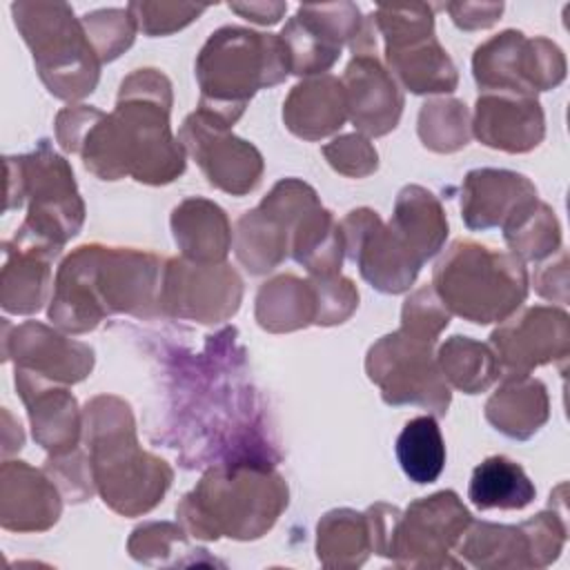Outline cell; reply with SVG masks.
<instances>
[{
	"label": "cell",
	"instance_id": "obj_13",
	"mask_svg": "<svg viewBox=\"0 0 570 570\" xmlns=\"http://www.w3.org/2000/svg\"><path fill=\"white\" fill-rule=\"evenodd\" d=\"M240 285L238 274L225 263L205 265L174 258L163 272L158 307L169 316L218 323L238 309Z\"/></svg>",
	"mask_w": 570,
	"mask_h": 570
},
{
	"label": "cell",
	"instance_id": "obj_22",
	"mask_svg": "<svg viewBox=\"0 0 570 570\" xmlns=\"http://www.w3.org/2000/svg\"><path fill=\"white\" fill-rule=\"evenodd\" d=\"M2 528L7 530H47L60 517V497L53 479L24 461L2 463Z\"/></svg>",
	"mask_w": 570,
	"mask_h": 570
},
{
	"label": "cell",
	"instance_id": "obj_14",
	"mask_svg": "<svg viewBox=\"0 0 570 570\" xmlns=\"http://www.w3.org/2000/svg\"><path fill=\"white\" fill-rule=\"evenodd\" d=\"M178 138L214 187L243 196L261 183L263 158L258 149L236 138L229 127L216 118L194 111L185 118Z\"/></svg>",
	"mask_w": 570,
	"mask_h": 570
},
{
	"label": "cell",
	"instance_id": "obj_12",
	"mask_svg": "<svg viewBox=\"0 0 570 570\" xmlns=\"http://www.w3.org/2000/svg\"><path fill=\"white\" fill-rule=\"evenodd\" d=\"M361 13L352 2L301 4L278 36L287 67L296 76H312L330 69L341 56V47L361 31Z\"/></svg>",
	"mask_w": 570,
	"mask_h": 570
},
{
	"label": "cell",
	"instance_id": "obj_2",
	"mask_svg": "<svg viewBox=\"0 0 570 570\" xmlns=\"http://www.w3.org/2000/svg\"><path fill=\"white\" fill-rule=\"evenodd\" d=\"M163 285L160 261L147 252L82 245L58 269L49 318L67 332L94 330L102 316L154 314Z\"/></svg>",
	"mask_w": 570,
	"mask_h": 570
},
{
	"label": "cell",
	"instance_id": "obj_6",
	"mask_svg": "<svg viewBox=\"0 0 570 570\" xmlns=\"http://www.w3.org/2000/svg\"><path fill=\"white\" fill-rule=\"evenodd\" d=\"M434 292L472 323L508 318L528 294L521 258L472 240H456L434 267Z\"/></svg>",
	"mask_w": 570,
	"mask_h": 570
},
{
	"label": "cell",
	"instance_id": "obj_1",
	"mask_svg": "<svg viewBox=\"0 0 570 570\" xmlns=\"http://www.w3.org/2000/svg\"><path fill=\"white\" fill-rule=\"evenodd\" d=\"M169 80L156 69H138L122 80L114 114L78 105L58 114L56 131L67 151L105 180L131 174L140 183H169L185 169L183 145L169 129Z\"/></svg>",
	"mask_w": 570,
	"mask_h": 570
},
{
	"label": "cell",
	"instance_id": "obj_21",
	"mask_svg": "<svg viewBox=\"0 0 570 570\" xmlns=\"http://www.w3.org/2000/svg\"><path fill=\"white\" fill-rule=\"evenodd\" d=\"M16 387L29 407L33 439L53 456L71 454L80 432L76 399L65 387H56L53 381L20 367H16Z\"/></svg>",
	"mask_w": 570,
	"mask_h": 570
},
{
	"label": "cell",
	"instance_id": "obj_37",
	"mask_svg": "<svg viewBox=\"0 0 570 570\" xmlns=\"http://www.w3.org/2000/svg\"><path fill=\"white\" fill-rule=\"evenodd\" d=\"M80 22L100 62L118 58L120 51L134 42L138 29L127 9H98L82 16Z\"/></svg>",
	"mask_w": 570,
	"mask_h": 570
},
{
	"label": "cell",
	"instance_id": "obj_20",
	"mask_svg": "<svg viewBox=\"0 0 570 570\" xmlns=\"http://www.w3.org/2000/svg\"><path fill=\"white\" fill-rule=\"evenodd\" d=\"M474 134L488 147L528 151L543 138V111L534 96L485 91L476 100Z\"/></svg>",
	"mask_w": 570,
	"mask_h": 570
},
{
	"label": "cell",
	"instance_id": "obj_9",
	"mask_svg": "<svg viewBox=\"0 0 570 570\" xmlns=\"http://www.w3.org/2000/svg\"><path fill=\"white\" fill-rule=\"evenodd\" d=\"M430 338L401 327L383 336L367 352V374L381 387L390 405L414 403L443 416L450 405V387L432 356Z\"/></svg>",
	"mask_w": 570,
	"mask_h": 570
},
{
	"label": "cell",
	"instance_id": "obj_35",
	"mask_svg": "<svg viewBox=\"0 0 570 570\" xmlns=\"http://www.w3.org/2000/svg\"><path fill=\"white\" fill-rule=\"evenodd\" d=\"M372 548V528L367 514H356L354 510H334L318 523V559L334 554L332 566L363 563Z\"/></svg>",
	"mask_w": 570,
	"mask_h": 570
},
{
	"label": "cell",
	"instance_id": "obj_19",
	"mask_svg": "<svg viewBox=\"0 0 570 570\" xmlns=\"http://www.w3.org/2000/svg\"><path fill=\"white\" fill-rule=\"evenodd\" d=\"M4 341L11 343V352L4 358L13 354L16 367L53 383L82 381L94 365L91 347L65 338L40 323H24L13 330V338L4 336Z\"/></svg>",
	"mask_w": 570,
	"mask_h": 570
},
{
	"label": "cell",
	"instance_id": "obj_11",
	"mask_svg": "<svg viewBox=\"0 0 570 570\" xmlns=\"http://www.w3.org/2000/svg\"><path fill=\"white\" fill-rule=\"evenodd\" d=\"M314 205H318V198L309 185L296 178L276 183L272 194L236 225L238 261L252 274L274 269L287 256L298 220Z\"/></svg>",
	"mask_w": 570,
	"mask_h": 570
},
{
	"label": "cell",
	"instance_id": "obj_33",
	"mask_svg": "<svg viewBox=\"0 0 570 570\" xmlns=\"http://www.w3.org/2000/svg\"><path fill=\"white\" fill-rule=\"evenodd\" d=\"M439 367L443 379L465 394H476L492 385L501 372L497 354L472 338L452 336L439 352Z\"/></svg>",
	"mask_w": 570,
	"mask_h": 570
},
{
	"label": "cell",
	"instance_id": "obj_8",
	"mask_svg": "<svg viewBox=\"0 0 570 570\" xmlns=\"http://www.w3.org/2000/svg\"><path fill=\"white\" fill-rule=\"evenodd\" d=\"M11 13L53 96L73 100L94 91L100 58L65 2H13Z\"/></svg>",
	"mask_w": 570,
	"mask_h": 570
},
{
	"label": "cell",
	"instance_id": "obj_4",
	"mask_svg": "<svg viewBox=\"0 0 570 570\" xmlns=\"http://www.w3.org/2000/svg\"><path fill=\"white\" fill-rule=\"evenodd\" d=\"M285 505L287 485L269 463L236 461L212 468L176 512L196 537L254 539L272 528Z\"/></svg>",
	"mask_w": 570,
	"mask_h": 570
},
{
	"label": "cell",
	"instance_id": "obj_25",
	"mask_svg": "<svg viewBox=\"0 0 570 570\" xmlns=\"http://www.w3.org/2000/svg\"><path fill=\"white\" fill-rule=\"evenodd\" d=\"M383 47L390 73L412 94L452 91L456 87V69L434 33Z\"/></svg>",
	"mask_w": 570,
	"mask_h": 570
},
{
	"label": "cell",
	"instance_id": "obj_15",
	"mask_svg": "<svg viewBox=\"0 0 570 570\" xmlns=\"http://www.w3.org/2000/svg\"><path fill=\"white\" fill-rule=\"evenodd\" d=\"M343 245L361 276L385 294L405 292L423 265L372 209H354L341 225Z\"/></svg>",
	"mask_w": 570,
	"mask_h": 570
},
{
	"label": "cell",
	"instance_id": "obj_24",
	"mask_svg": "<svg viewBox=\"0 0 570 570\" xmlns=\"http://www.w3.org/2000/svg\"><path fill=\"white\" fill-rule=\"evenodd\" d=\"M347 118L345 91L338 78L321 76L296 85L285 105L283 120L301 138L318 140L343 127Z\"/></svg>",
	"mask_w": 570,
	"mask_h": 570
},
{
	"label": "cell",
	"instance_id": "obj_38",
	"mask_svg": "<svg viewBox=\"0 0 570 570\" xmlns=\"http://www.w3.org/2000/svg\"><path fill=\"white\" fill-rule=\"evenodd\" d=\"M207 4H176V2H131L127 7L136 27L149 36H165L189 24Z\"/></svg>",
	"mask_w": 570,
	"mask_h": 570
},
{
	"label": "cell",
	"instance_id": "obj_42",
	"mask_svg": "<svg viewBox=\"0 0 570 570\" xmlns=\"http://www.w3.org/2000/svg\"><path fill=\"white\" fill-rule=\"evenodd\" d=\"M229 9L240 13L247 20H254L261 24H274L281 20L287 4H283V2H249V4L234 2V4H229Z\"/></svg>",
	"mask_w": 570,
	"mask_h": 570
},
{
	"label": "cell",
	"instance_id": "obj_39",
	"mask_svg": "<svg viewBox=\"0 0 570 570\" xmlns=\"http://www.w3.org/2000/svg\"><path fill=\"white\" fill-rule=\"evenodd\" d=\"M309 283L316 294V323L321 325L341 323L358 305V292L341 274L312 276Z\"/></svg>",
	"mask_w": 570,
	"mask_h": 570
},
{
	"label": "cell",
	"instance_id": "obj_26",
	"mask_svg": "<svg viewBox=\"0 0 570 570\" xmlns=\"http://www.w3.org/2000/svg\"><path fill=\"white\" fill-rule=\"evenodd\" d=\"M58 254L20 243H4V267H2V292L0 301L7 312L13 314H31L38 312L45 303L49 278H51V261Z\"/></svg>",
	"mask_w": 570,
	"mask_h": 570
},
{
	"label": "cell",
	"instance_id": "obj_23",
	"mask_svg": "<svg viewBox=\"0 0 570 570\" xmlns=\"http://www.w3.org/2000/svg\"><path fill=\"white\" fill-rule=\"evenodd\" d=\"M532 198H537V189L525 176L505 169H474L463 180L461 212L470 229L503 227Z\"/></svg>",
	"mask_w": 570,
	"mask_h": 570
},
{
	"label": "cell",
	"instance_id": "obj_3",
	"mask_svg": "<svg viewBox=\"0 0 570 570\" xmlns=\"http://www.w3.org/2000/svg\"><path fill=\"white\" fill-rule=\"evenodd\" d=\"M94 483L105 503L120 514L151 510L171 483L163 459L138 448L129 405L116 396H96L85 410Z\"/></svg>",
	"mask_w": 570,
	"mask_h": 570
},
{
	"label": "cell",
	"instance_id": "obj_34",
	"mask_svg": "<svg viewBox=\"0 0 570 570\" xmlns=\"http://www.w3.org/2000/svg\"><path fill=\"white\" fill-rule=\"evenodd\" d=\"M512 254L521 261H539L559 247V223L548 205L532 198L503 225Z\"/></svg>",
	"mask_w": 570,
	"mask_h": 570
},
{
	"label": "cell",
	"instance_id": "obj_7",
	"mask_svg": "<svg viewBox=\"0 0 570 570\" xmlns=\"http://www.w3.org/2000/svg\"><path fill=\"white\" fill-rule=\"evenodd\" d=\"M16 169L7 171V183H18L16 191L7 194L4 209L20 207L22 196H29L27 220L16 232V240L31 243L51 252H60L65 240L78 234L85 205L78 196L69 163L49 149L47 140L33 154L4 158Z\"/></svg>",
	"mask_w": 570,
	"mask_h": 570
},
{
	"label": "cell",
	"instance_id": "obj_28",
	"mask_svg": "<svg viewBox=\"0 0 570 570\" xmlns=\"http://www.w3.org/2000/svg\"><path fill=\"white\" fill-rule=\"evenodd\" d=\"M488 421L512 439L532 436L548 419V396L541 381L528 374H508L485 405Z\"/></svg>",
	"mask_w": 570,
	"mask_h": 570
},
{
	"label": "cell",
	"instance_id": "obj_5",
	"mask_svg": "<svg viewBox=\"0 0 570 570\" xmlns=\"http://www.w3.org/2000/svg\"><path fill=\"white\" fill-rule=\"evenodd\" d=\"M287 73L289 67L278 36L223 27L209 36L196 58L198 111L229 127L261 87L278 85Z\"/></svg>",
	"mask_w": 570,
	"mask_h": 570
},
{
	"label": "cell",
	"instance_id": "obj_16",
	"mask_svg": "<svg viewBox=\"0 0 570 570\" xmlns=\"http://www.w3.org/2000/svg\"><path fill=\"white\" fill-rule=\"evenodd\" d=\"M470 523V512L452 490L423 497L414 501L403 517L401 512L396 514L387 537L385 557L405 554L407 561L403 563L410 566L414 554H423V566H428V557L448 552Z\"/></svg>",
	"mask_w": 570,
	"mask_h": 570
},
{
	"label": "cell",
	"instance_id": "obj_40",
	"mask_svg": "<svg viewBox=\"0 0 570 570\" xmlns=\"http://www.w3.org/2000/svg\"><path fill=\"white\" fill-rule=\"evenodd\" d=\"M323 154L336 171L347 176L358 178L376 169V149L358 134L336 138L332 145L323 147Z\"/></svg>",
	"mask_w": 570,
	"mask_h": 570
},
{
	"label": "cell",
	"instance_id": "obj_36",
	"mask_svg": "<svg viewBox=\"0 0 570 570\" xmlns=\"http://www.w3.org/2000/svg\"><path fill=\"white\" fill-rule=\"evenodd\" d=\"M419 136L434 151H456L468 145V109L459 100H430L419 114Z\"/></svg>",
	"mask_w": 570,
	"mask_h": 570
},
{
	"label": "cell",
	"instance_id": "obj_10",
	"mask_svg": "<svg viewBox=\"0 0 570 570\" xmlns=\"http://www.w3.org/2000/svg\"><path fill=\"white\" fill-rule=\"evenodd\" d=\"M472 69L483 91L534 96L563 80L566 60L554 42L508 29L476 47Z\"/></svg>",
	"mask_w": 570,
	"mask_h": 570
},
{
	"label": "cell",
	"instance_id": "obj_17",
	"mask_svg": "<svg viewBox=\"0 0 570 570\" xmlns=\"http://www.w3.org/2000/svg\"><path fill=\"white\" fill-rule=\"evenodd\" d=\"M490 338L508 374H528L568 352V316L552 307H532L494 330Z\"/></svg>",
	"mask_w": 570,
	"mask_h": 570
},
{
	"label": "cell",
	"instance_id": "obj_29",
	"mask_svg": "<svg viewBox=\"0 0 570 570\" xmlns=\"http://www.w3.org/2000/svg\"><path fill=\"white\" fill-rule=\"evenodd\" d=\"M390 229L421 263H425L441 249L448 236V220L434 194L419 185H407L396 198Z\"/></svg>",
	"mask_w": 570,
	"mask_h": 570
},
{
	"label": "cell",
	"instance_id": "obj_32",
	"mask_svg": "<svg viewBox=\"0 0 570 570\" xmlns=\"http://www.w3.org/2000/svg\"><path fill=\"white\" fill-rule=\"evenodd\" d=\"M396 459L405 476L419 485L432 483L445 468V443L434 416H416L396 439Z\"/></svg>",
	"mask_w": 570,
	"mask_h": 570
},
{
	"label": "cell",
	"instance_id": "obj_41",
	"mask_svg": "<svg viewBox=\"0 0 570 570\" xmlns=\"http://www.w3.org/2000/svg\"><path fill=\"white\" fill-rule=\"evenodd\" d=\"M452 20L461 29H485L497 22L503 11V2H452L445 4Z\"/></svg>",
	"mask_w": 570,
	"mask_h": 570
},
{
	"label": "cell",
	"instance_id": "obj_30",
	"mask_svg": "<svg viewBox=\"0 0 570 570\" xmlns=\"http://www.w3.org/2000/svg\"><path fill=\"white\" fill-rule=\"evenodd\" d=\"M537 490L523 468L503 456H488L479 463L470 479L468 497L479 510L501 508V510H521L534 499Z\"/></svg>",
	"mask_w": 570,
	"mask_h": 570
},
{
	"label": "cell",
	"instance_id": "obj_18",
	"mask_svg": "<svg viewBox=\"0 0 570 570\" xmlns=\"http://www.w3.org/2000/svg\"><path fill=\"white\" fill-rule=\"evenodd\" d=\"M347 118L370 136H383L396 127L403 111V96L392 73L374 53H354L341 78Z\"/></svg>",
	"mask_w": 570,
	"mask_h": 570
},
{
	"label": "cell",
	"instance_id": "obj_27",
	"mask_svg": "<svg viewBox=\"0 0 570 570\" xmlns=\"http://www.w3.org/2000/svg\"><path fill=\"white\" fill-rule=\"evenodd\" d=\"M171 229L178 247L191 263H220L232 245L225 212L205 198H187L180 203L171 214Z\"/></svg>",
	"mask_w": 570,
	"mask_h": 570
},
{
	"label": "cell",
	"instance_id": "obj_31",
	"mask_svg": "<svg viewBox=\"0 0 570 570\" xmlns=\"http://www.w3.org/2000/svg\"><path fill=\"white\" fill-rule=\"evenodd\" d=\"M258 325L269 332H289L316 323V294L309 281L278 276L265 283L256 296Z\"/></svg>",
	"mask_w": 570,
	"mask_h": 570
}]
</instances>
